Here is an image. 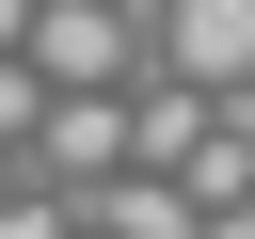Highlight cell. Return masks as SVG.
I'll list each match as a JSON object with an SVG mask.
<instances>
[{
    "label": "cell",
    "mask_w": 255,
    "mask_h": 239,
    "mask_svg": "<svg viewBox=\"0 0 255 239\" xmlns=\"http://www.w3.org/2000/svg\"><path fill=\"white\" fill-rule=\"evenodd\" d=\"M112 159H128V80H64V96L32 112V175H48V191H96Z\"/></svg>",
    "instance_id": "cell-1"
},
{
    "label": "cell",
    "mask_w": 255,
    "mask_h": 239,
    "mask_svg": "<svg viewBox=\"0 0 255 239\" xmlns=\"http://www.w3.org/2000/svg\"><path fill=\"white\" fill-rule=\"evenodd\" d=\"M80 223H112V239H207V207H191L175 159H112V175L80 191Z\"/></svg>",
    "instance_id": "cell-2"
},
{
    "label": "cell",
    "mask_w": 255,
    "mask_h": 239,
    "mask_svg": "<svg viewBox=\"0 0 255 239\" xmlns=\"http://www.w3.org/2000/svg\"><path fill=\"white\" fill-rule=\"evenodd\" d=\"M159 48H175V80H255V0H159Z\"/></svg>",
    "instance_id": "cell-3"
},
{
    "label": "cell",
    "mask_w": 255,
    "mask_h": 239,
    "mask_svg": "<svg viewBox=\"0 0 255 239\" xmlns=\"http://www.w3.org/2000/svg\"><path fill=\"white\" fill-rule=\"evenodd\" d=\"M207 143V80H143L128 96V159H191Z\"/></svg>",
    "instance_id": "cell-4"
},
{
    "label": "cell",
    "mask_w": 255,
    "mask_h": 239,
    "mask_svg": "<svg viewBox=\"0 0 255 239\" xmlns=\"http://www.w3.org/2000/svg\"><path fill=\"white\" fill-rule=\"evenodd\" d=\"M175 175H191V207H207V223H223V207H255V143H223V127H207Z\"/></svg>",
    "instance_id": "cell-5"
},
{
    "label": "cell",
    "mask_w": 255,
    "mask_h": 239,
    "mask_svg": "<svg viewBox=\"0 0 255 239\" xmlns=\"http://www.w3.org/2000/svg\"><path fill=\"white\" fill-rule=\"evenodd\" d=\"M0 239H80V191H0Z\"/></svg>",
    "instance_id": "cell-6"
},
{
    "label": "cell",
    "mask_w": 255,
    "mask_h": 239,
    "mask_svg": "<svg viewBox=\"0 0 255 239\" xmlns=\"http://www.w3.org/2000/svg\"><path fill=\"white\" fill-rule=\"evenodd\" d=\"M32 112H48V80H32V48H0V143H32Z\"/></svg>",
    "instance_id": "cell-7"
},
{
    "label": "cell",
    "mask_w": 255,
    "mask_h": 239,
    "mask_svg": "<svg viewBox=\"0 0 255 239\" xmlns=\"http://www.w3.org/2000/svg\"><path fill=\"white\" fill-rule=\"evenodd\" d=\"M16 32H32V0H0V48H16Z\"/></svg>",
    "instance_id": "cell-8"
},
{
    "label": "cell",
    "mask_w": 255,
    "mask_h": 239,
    "mask_svg": "<svg viewBox=\"0 0 255 239\" xmlns=\"http://www.w3.org/2000/svg\"><path fill=\"white\" fill-rule=\"evenodd\" d=\"M0 191H16V143H0Z\"/></svg>",
    "instance_id": "cell-9"
},
{
    "label": "cell",
    "mask_w": 255,
    "mask_h": 239,
    "mask_svg": "<svg viewBox=\"0 0 255 239\" xmlns=\"http://www.w3.org/2000/svg\"><path fill=\"white\" fill-rule=\"evenodd\" d=\"M80 239H112V223H80Z\"/></svg>",
    "instance_id": "cell-10"
}]
</instances>
